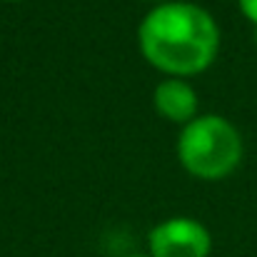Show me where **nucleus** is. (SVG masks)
<instances>
[{"mask_svg": "<svg viewBox=\"0 0 257 257\" xmlns=\"http://www.w3.org/2000/svg\"><path fill=\"white\" fill-rule=\"evenodd\" d=\"M237 5H240V10H242V15L257 25V0H237Z\"/></svg>", "mask_w": 257, "mask_h": 257, "instance_id": "obj_5", "label": "nucleus"}, {"mask_svg": "<svg viewBox=\"0 0 257 257\" xmlns=\"http://www.w3.org/2000/svg\"><path fill=\"white\" fill-rule=\"evenodd\" d=\"M180 165L200 180H220L237 170L242 138L222 115H197L177 138Z\"/></svg>", "mask_w": 257, "mask_h": 257, "instance_id": "obj_2", "label": "nucleus"}, {"mask_svg": "<svg viewBox=\"0 0 257 257\" xmlns=\"http://www.w3.org/2000/svg\"><path fill=\"white\" fill-rule=\"evenodd\" d=\"M138 45L143 58L170 78L205 73L220 50V28L215 18L187 0H172L153 8L140 28Z\"/></svg>", "mask_w": 257, "mask_h": 257, "instance_id": "obj_1", "label": "nucleus"}, {"mask_svg": "<svg viewBox=\"0 0 257 257\" xmlns=\"http://www.w3.org/2000/svg\"><path fill=\"white\" fill-rule=\"evenodd\" d=\"M153 102H155V110L163 117H168L170 122H180L182 127L197 117V105H200L195 87L185 83V78L163 80L155 87Z\"/></svg>", "mask_w": 257, "mask_h": 257, "instance_id": "obj_4", "label": "nucleus"}, {"mask_svg": "<svg viewBox=\"0 0 257 257\" xmlns=\"http://www.w3.org/2000/svg\"><path fill=\"white\" fill-rule=\"evenodd\" d=\"M127 257H150V255H127Z\"/></svg>", "mask_w": 257, "mask_h": 257, "instance_id": "obj_6", "label": "nucleus"}, {"mask_svg": "<svg viewBox=\"0 0 257 257\" xmlns=\"http://www.w3.org/2000/svg\"><path fill=\"white\" fill-rule=\"evenodd\" d=\"M8 3H15V0H8Z\"/></svg>", "mask_w": 257, "mask_h": 257, "instance_id": "obj_7", "label": "nucleus"}, {"mask_svg": "<svg viewBox=\"0 0 257 257\" xmlns=\"http://www.w3.org/2000/svg\"><path fill=\"white\" fill-rule=\"evenodd\" d=\"M150 257H210L212 235L195 217H168L148 235Z\"/></svg>", "mask_w": 257, "mask_h": 257, "instance_id": "obj_3", "label": "nucleus"}]
</instances>
